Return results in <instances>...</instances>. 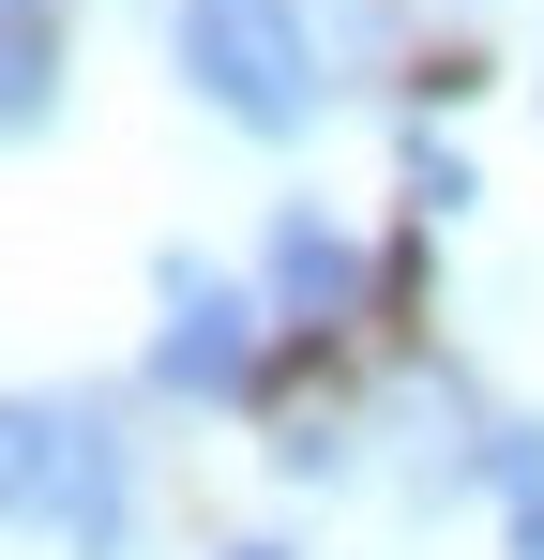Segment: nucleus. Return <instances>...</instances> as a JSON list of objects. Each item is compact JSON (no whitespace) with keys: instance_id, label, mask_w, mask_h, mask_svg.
Returning <instances> with one entry per match:
<instances>
[{"instance_id":"1","label":"nucleus","mask_w":544,"mask_h":560,"mask_svg":"<svg viewBox=\"0 0 544 560\" xmlns=\"http://www.w3.org/2000/svg\"><path fill=\"white\" fill-rule=\"evenodd\" d=\"M0 515L15 530H61L76 560H121V440L76 394H15L0 409Z\"/></svg>"},{"instance_id":"2","label":"nucleus","mask_w":544,"mask_h":560,"mask_svg":"<svg viewBox=\"0 0 544 560\" xmlns=\"http://www.w3.org/2000/svg\"><path fill=\"white\" fill-rule=\"evenodd\" d=\"M167 46L243 137H303L318 121V31H303V0H181Z\"/></svg>"},{"instance_id":"3","label":"nucleus","mask_w":544,"mask_h":560,"mask_svg":"<svg viewBox=\"0 0 544 560\" xmlns=\"http://www.w3.org/2000/svg\"><path fill=\"white\" fill-rule=\"evenodd\" d=\"M243 364H258V303H243V288H212L197 258H167V334H152V378H167V394H243Z\"/></svg>"},{"instance_id":"4","label":"nucleus","mask_w":544,"mask_h":560,"mask_svg":"<svg viewBox=\"0 0 544 560\" xmlns=\"http://www.w3.org/2000/svg\"><path fill=\"white\" fill-rule=\"evenodd\" d=\"M272 303H287L303 334H348L363 318V243L333 228V212H303V197L272 212Z\"/></svg>"},{"instance_id":"5","label":"nucleus","mask_w":544,"mask_h":560,"mask_svg":"<svg viewBox=\"0 0 544 560\" xmlns=\"http://www.w3.org/2000/svg\"><path fill=\"white\" fill-rule=\"evenodd\" d=\"M31 121H46V31L0 15V137H31Z\"/></svg>"},{"instance_id":"6","label":"nucleus","mask_w":544,"mask_h":560,"mask_svg":"<svg viewBox=\"0 0 544 560\" xmlns=\"http://www.w3.org/2000/svg\"><path fill=\"white\" fill-rule=\"evenodd\" d=\"M409 197H424V212H469V152H439V137H424V152H409Z\"/></svg>"},{"instance_id":"7","label":"nucleus","mask_w":544,"mask_h":560,"mask_svg":"<svg viewBox=\"0 0 544 560\" xmlns=\"http://www.w3.org/2000/svg\"><path fill=\"white\" fill-rule=\"evenodd\" d=\"M515 560H544V500H515Z\"/></svg>"},{"instance_id":"8","label":"nucleus","mask_w":544,"mask_h":560,"mask_svg":"<svg viewBox=\"0 0 544 560\" xmlns=\"http://www.w3.org/2000/svg\"><path fill=\"white\" fill-rule=\"evenodd\" d=\"M227 560H287V546H227Z\"/></svg>"},{"instance_id":"9","label":"nucleus","mask_w":544,"mask_h":560,"mask_svg":"<svg viewBox=\"0 0 544 560\" xmlns=\"http://www.w3.org/2000/svg\"><path fill=\"white\" fill-rule=\"evenodd\" d=\"M0 15H46V0H0Z\"/></svg>"}]
</instances>
